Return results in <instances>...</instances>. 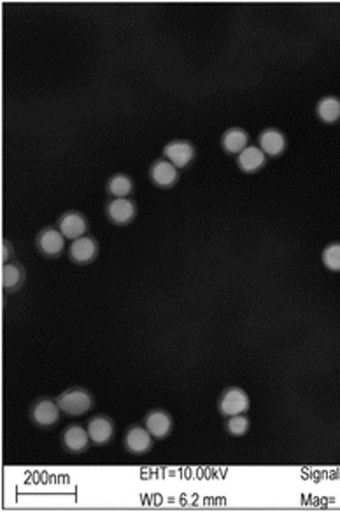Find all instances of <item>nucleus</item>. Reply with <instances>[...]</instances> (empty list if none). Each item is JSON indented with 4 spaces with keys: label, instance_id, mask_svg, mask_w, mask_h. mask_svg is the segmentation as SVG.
<instances>
[{
    "label": "nucleus",
    "instance_id": "4",
    "mask_svg": "<svg viewBox=\"0 0 340 512\" xmlns=\"http://www.w3.org/2000/svg\"><path fill=\"white\" fill-rule=\"evenodd\" d=\"M58 230L64 233L65 239L75 240L87 233L88 221L81 213L71 211V213H65L64 216L60 218V221H58Z\"/></svg>",
    "mask_w": 340,
    "mask_h": 512
},
{
    "label": "nucleus",
    "instance_id": "20",
    "mask_svg": "<svg viewBox=\"0 0 340 512\" xmlns=\"http://www.w3.org/2000/svg\"><path fill=\"white\" fill-rule=\"evenodd\" d=\"M323 263L328 267L330 270H340V244H330L325 251H323Z\"/></svg>",
    "mask_w": 340,
    "mask_h": 512
},
{
    "label": "nucleus",
    "instance_id": "11",
    "mask_svg": "<svg viewBox=\"0 0 340 512\" xmlns=\"http://www.w3.org/2000/svg\"><path fill=\"white\" fill-rule=\"evenodd\" d=\"M37 246L46 256H56L64 251L65 236L56 229H44L37 237Z\"/></svg>",
    "mask_w": 340,
    "mask_h": 512
},
{
    "label": "nucleus",
    "instance_id": "8",
    "mask_svg": "<svg viewBox=\"0 0 340 512\" xmlns=\"http://www.w3.org/2000/svg\"><path fill=\"white\" fill-rule=\"evenodd\" d=\"M62 442H64L65 449L71 452H82L87 451V448L90 445L91 439L88 434V428L81 425H72L69 428H65L64 435H62Z\"/></svg>",
    "mask_w": 340,
    "mask_h": 512
},
{
    "label": "nucleus",
    "instance_id": "22",
    "mask_svg": "<svg viewBox=\"0 0 340 512\" xmlns=\"http://www.w3.org/2000/svg\"><path fill=\"white\" fill-rule=\"evenodd\" d=\"M9 254H11V249H9V242H6V240H4V242H2V262L6 263L9 258H11Z\"/></svg>",
    "mask_w": 340,
    "mask_h": 512
},
{
    "label": "nucleus",
    "instance_id": "5",
    "mask_svg": "<svg viewBox=\"0 0 340 512\" xmlns=\"http://www.w3.org/2000/svg\"><path fill=\"white\" fill-rule=\"evenodd\" d=\"M163 155L168 161H172L177 168H181L191 164L195 158V148L188 141H172L165 146Z\"/></svg>",
    "mask_w": 340,
    "mask_h": 512
},
{
    "label": "nucleus",
    "instance_id": "1",
    "mask_svg": "<svg viewBox=\"0 0 340 512\" xmlns=\"http://www.w3.org/2000/svg\"><path fill=\"white\" fill-rule=\"evenodd\" d=\"M58 405H60L62 412L69 416H81L84 412H88L93 405V398H91L90 393L82 388H71L67 391L62 393L58 398H56Z\"/></svg>",
    "mask_w": 340,
    "mask_h": 512
},
{
    "label": "nucleus",
    "instance_id": "3",
    "mask_svg": "<svg viewBox=\"0 0 340 512\" xmlns=\"http://www.w3.org/2000/svg\"><path fill=\"white\" fill-rule=\"evenodd\" d=\"M60 412L62 409L58 405V402L49 400V398H41L32 407V419L39 426H53L60 419Z\"/></svg>",
    "mask_w": 340,
    "mask_h": 512
},
{
    "label": "nucleus",
    "instance_id": "7",
    "mask_svg": "<svg viewBox=\"0 0 340 512\" xmlns=\"http://www.w3.org/2000/svg\"><path fill=\"white\" fill-rule=\"evenodd\" d=\"M146 428L150 430V434L154 439H165L170 435L174 428L172 416L168 414L167 411H161V409H154L150 414L146 416Z\"/></svg>",
    "mask_w": 340,
    "mask_h": 512
},
{
    "label": "nucleus",
    "instance_id": "9",
    "mask_svg": "<svg viewBox=\"0 0 340 512\" xmlns=\"http://www.w3.org/2000/svg\"><path fill=\"white\" fill-rule=\"evenodd\" d=\"M88 434L93 444L104 445L114 435V423L107 418V416H95L88 423Z\"/></svg>",
    "mask_w": 340,
    "mask_h": 512
},
{
    "label": "nucleus",
    "instance_id": "16",
    "mask_svg": "<svg viewBox=\"0 0 340 512\" xmlns=\"http://www.w3.org/2000/svg\"><path fill=\"white\" fill-rule=\"evenodd\" d=\"M247 142H249V137H247V134L242 128H230L223 135L224 151H229L232 155H239L240 151L246 150Z\"/></svg>",
    "mask_w": 340,
    "mask_h": 512
},
{
    "label": "nucleus",
    "instance_id": "2",
    "mask_svg": "<svg viewBox=\"0 0 340 512\" xmlns=\"http://www.w3.org/2000/svg\"><path fill=\"white\" fill-rule=\"evenodd\" d=\"M249 409V396L242 388H229L220 398V412L226 418L246 414Z\"/></svg>",
    "mask_w": 340,
    "mask_h": 512
},
{
    "label": "nucleus",
    "instance_id": "21",
    "mask_svg": "<svg viewBox=\"0 0 340 512\" xmlns=\"http://www.w3.org/2000/svg\"><path fill=\"white\" fill-rule=\"evenodd\" d=\"M226 430L232 435H237V437H239V435H244L249 430V419H247L246 414L230 416L229 421H226Z\"/></svg>",
    "mask_w": 340,
    "mask_h": 512
},
{
    "label": "nucleus",
    "instance_id": "17",
    "mask_svg": "<svg viewBox=\"0 0 340 512\" xmlns=\"http://www.w3.org/2000/svg\"><path fill=\"white\" fill-rule=\"evenodd\" d=\"M134 190V183L127 174H116L107 183V191L114 198H127Z\"/></svg>",
    "mask_w": 340,
    "mask_h": 512
},
{
    "label": "nucleus",
    "instance_id": "19",
    "mask_svg": "<svg viewBox=\"0 0 340 512\" xmlns=\"http://www.w3.org/2000/svg\"><path fill=\"white\" fill-rule=\"evenodd\" d=\"M21 279V267L16 265V263H4V267H2V286H4V290L11 292V290L18 288Z\"/></svg>",
    "mask_w": 340,
    "mask_h": 512
},
{
    "label": "nucleus",
    "instance_id": "18",
    "mask_svg": "<svg viewBox=\"0 0 340 512\" xmlns=\"http://www.w3.org/2000/svg\"><path fill=\"white\" fill-rule=\"evenodd\" d=\"M318 114L326 123H333L340 118V100L335 97H325L318 105Z\"/></svg>",
    "mask_w": 340,
    "mask_h": 512
},
{
    "label": "nucleus",
    "instance_id": "6",
    "mask_svg": "<svg viewBox=\"0 0 340 512\" xmlns=\"http://www.w3.org/2000/svg\"><path fill=\"white\" fill-rule=\"evenodd\" d=\"M153 439L146 426H132L125 435V445L134 454H144L153 445Z\"/></svg>",
    "mask_w": 340,
    "mask_h": 512
},
{
    "label": "nucleus",
    "instance_id": "15",
    "mask_svg": "<svg viewBox=\"0 0 340 512\" xmlns=\"http://www.w3.org/2000/svg\"><path fill=\"white\" fill-rule=\"evenodd\" d=\"M265 157L267 155L263 153L260 146H247L246 150L240 151L237 161H239V167L244 173H256L258 168L265 165Z\"/></svg>",
    "mask_w": 340,
    "mask_h": 512
},
{
    "label": "nucleus",
    "instance_id": "10",
    "mask_svg": "<svg viewBox=\"0 0 340 512\" xmlns=\"http://www.w3.org/2000/svg\"><path fill=\"white\" fill-rule=\"evenodd\" d=\"M177 176H179L177 167L172 161H168L167 158H160V160L154 161L153 167H151V179H153V183L158 184V186L163 188L172 186L177 181Z\"/></svg>",
    "mask_w": 340,
    "mask_h": 512
},
{
    "label": "nucleus",
    "instance_id": "12",
    "mask_svg": "<svg viewBox=\"0 0 340 512\" xmlns=\"http://www.w3.org/2000/svg\"><path fill=\"white\" fill-rule=\"evenodd\" d=\"M97 240L90 236H82L75 239L71 246V258L75 263H88L97 256Z\"/></svg>",
    "mask_w": 340,
    "mask_h": 512
},
{
    "label": "nucleus",
    "instance_id": "13",
    "mask_svg": "<svg viewBox=\"0 0 340 512\" xmlns=\"http://www.w3.org/2000/svg\"><path fill=\"white\" fill-rule=\"evenodd\" d=\"M107 216L112 223L127 224L135 218V206L128 198H114L107 204Z\"/></svg>",
    "mask_w": 340,
    "mask_h": 512
},
{
    "label": "nucleus",
    "instance_id": "14",
    "mask_svg": "<svg viewBox=\"0 0 340 512\" xmlns=\"http://www.w3.org/2000/svg\"><path fill=\"white\" fill-rule=\"evenodd\" d=\"M260 148L265 155L270 157H279L283 151L286 150V139L285 135L280 134L276 128H267L265 132H262L260 135Z\"/></svg>",
    "mask_w": 340,
    "mask_h": 512
}]
</instances>
